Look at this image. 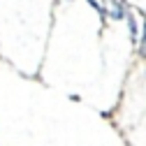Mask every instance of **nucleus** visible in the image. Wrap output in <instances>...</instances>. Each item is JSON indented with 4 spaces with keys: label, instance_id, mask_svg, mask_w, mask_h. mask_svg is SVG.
I'll list each match as a JSON object with an SVG mask.
<instances>
[{
    "label": "nucleus",
    "instance_id": "f257e3e1",
    "mask_svg": "<svg viewBox=\"0 0 146 146\" xmlns=\"http://www.w3.org/2000/svg\"><path fill=\"white\" fill-rule=\"evenodd\" d=\"M104 14H109L114 21H121L125 19V12H127V5L123 3V0H104Z\"/></svg>",
    "mask_w": 146,
    "mask_h": 146
},
{
    "label": "nucleus",
    "instance_id": "f03ea898",
    "mask_svg": "<svg viewBox=\"0 0 146 146\" xmlns=\"http://www.w3.org/2000/svg\"><path fill=\"white\" fill-rule=\"evenodd\" d=\"M125 21H127V30H130L132 44H137L139 42V23H137V16H135V12L130 7H127V12H125Z\"/></svg>",
    "mask_w": 146,
    "mask_h": 146
},
{
    "label": "nucleus",
    "instance_id": "7ed1b4c3",
    "mask_svg": "<svg viewBox=\"0 0 146 146\" xmlns=\"http://www.w3.org/2000/svg\"><path fill=\"white\" fill-rule=\"evenodd\" d=\"M139 53H141V58H146V19H144V28H141V35H139Z\"/></svg>",
    "mask_w": 146,
    "mask_h": 146
},
{
    "label": "nucleus",
    "instance_id": "20e7f679",
    "mask_svg": "<svg viewBox=\"0 0 146 146\" xmlns=\"http://www.w3.org/2000/svg\"><path fill=\"white\" fill-rule=\"evenodd\" d=\"M86 3H88L90 7H93V9H95V12H98V14L102 16V19H104V16H107V14H104V7H102V5L98 3V0H86Z\"/></svg>",
    "mask_w": 146,
    "mask_h": 146
}]
</instances>
